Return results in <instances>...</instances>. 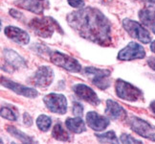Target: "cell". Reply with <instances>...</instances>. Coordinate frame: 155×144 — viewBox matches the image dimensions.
I'll list each match as a JSON object with an SVG mask.
<instances>
[{
  "label": "cell",
  "mask_w": 155,
  "mask_h": 144,
  "mask_svg": "<svg viewBox=\"0 0 155 144\" xmlns=\"http://www.w3.org/2000/svg\"><path fill=\"white\" fill-rule=\"evenodd\" d=\"M41 0H16L14 4L20 9L26 10L37 15H42L44 12L43 4Z\"/></svg>",
  "instance_id": "17"
},
{
  "label": "cell",
  "mask_w": 155,
  "mask_h": 144,
  "mask_svg": "<svg viewBox=\"0 0 155 144\" xmlns=\"http://www.w3.org/2000/svg\"><path fill=\"white\" fill-rule=\"evenodd\" d=\"M23 120H24V124L26 126H32V124H33V119H32L31 115H30L29 113L25 112L24 115H23Z\"/></svg>",
  "instance_id": "29"
},
{
  "label": "cell",
  "mask_w": 155,
  "mask_h": 144,
  "mask_svg": "<svg viewBox=\"0 0 155 144\" xmlns=\"http://www.w3.org/2000/svg\"><path fill=\"white\" fill-rule=\"evenodd\" d=\"M147 2H150V3H152V4H155V0H147Z\"/></svg>",
  "instance_id": "34"
},
{
  "label": "cell",
  "mask_w": 155,
  "mask_h": 144,
  "mask_svg": "<svg viewBox=\"0 0 155 144\" xmlns=\"http://www.w3.org/2000/svg\"><path fill=\"white\" fill-rule=\"evenodd\" d=\"M46 108L58 115H64L67 111V99L63 94L50 93L43 98Z\"/></svg>",
  "instance_id": "9"
},
{
  "label": "cell",
  "mask_w": 155,
  "mask_h": 144,
  "mask_svg": "<svg viewBox=\"0 0 155 144\" xmlns=\"http://www.w3.org/2000/svg\"><path fill=\"white\" fill-rule=\"evenodd\" d=\"M123 27L130 37L138 39L142 43L147 44L151 41V36L150 32L139 22L129 19H124L123 20Z\"/></svg>",
  "instance_id": "5"
},
{
  "label": "cell",
  "mask_w": 155,
  "mask_h": 144,
  "mask_svg": "<svg viewBox=\"0 0 155 144\" xmlns=\"http://www.w3.org/2000/svg\"><path fill=\"white\" fill-rule=\"evenodd\" d=\"M83 72H84V75L88 77V79L91 80L93 85L102 89V91L108 88L111 85L109 79L111 73L110 70L87 67L83 69Z\"/></svg>",
  "instance_id": "4"
},
{
  "label": "cell",
  "mask_w": 155,
  "mask_h": 144,
  "mask_svg": "<svg viewBox=\"0 0 155 144\" xmlns=\"http://www.w3.org/2000/svg\"><path fill=\"white\" fill-rule=\"evenodd\" d=\"M1 85L5 87L11 89V91H13L16 94L22 95L27 98H35L38 95V92L37 89L20 85V84H17L14 81H11V80L7 79V78H4V77H1Z\"/></svg>",
  "instance_id": "11"
},
{
  "label": "cell",
  "mask_w": 155,
  "mask_h": 144,
  "mask_svg": "<svg viewBox=\"0 0 155 144\" xmlns=\"http://www.w3.org/2000/svg\"><path fill=\"white\" fill-rule=\"evenodd\" d=\"M8 133H10L13 136H15V139H17L18 140H20L22 143H34L35 140L32 139L31 136L27 135L26 134H24L23 132L19 131L18 129H16L14 126H7L6 128Z\"/></svg>",
  "instance_id": "20"
},
{
  "label": "cell",
  "mask_w": 155,
  "mask_h": 144,
  "mask_svg": "<svg viewBox=\"0 0 155 144\" xmlns=\"http://www.w3.org/2000/svg\"><path fill=\"white\" fill-rule=\"evenodd\" d=\"M86 122L87 125L92 130L101 132L104 131L105 128L108 127L109 120L108 118L104 117V115H101L96 111H88L86 115Z\"/></svg>",
  "instance_id": "14"
},
{
  "label": "cell",
  "mask_w": 155,
  "mask_h": 144,
  "mask_svg": "<svg viewBox=\"0 0 155 144\" xmlns=\"http://www.w3.org/2000/svg\"><path fill=\"white\" fill-rule=\"evenodd\" d=\"M54 77H55L54 70L50 67L43 65L38 67V69L29 79V82L37 87H47L52 84Z\"/></svg>",
  "instance_id": "8"
},
{
  "label": "cell",
  "mask_w": 155,
  "mask_h": 144,
  "mask_svg": "<svg viewBox=\"0 0 155 144\" xmlns=\"http://www.w3.org/2000/svg\"><path fill=\"white\" fill-rule=\"evenodd\" d=\"M150 50H151L153 53H155V40H153L152 43H150Z\"/></svg>",
  "instance_id": "33"
},
{
  "label": "cell",
  "mask_w": 155,
  "mask_h": 144,
  "mask_svg": "<svg viewBox=\"0 0 155 144\" xmlns=\"http://www.w3.org/2000/svg\"><path fill=\"white\" fill-rule=\"evenodd\" d=\"M146 57L145 48L141 44L131 41L126 47L118 53V60L121 61H132V60H140Z\"/></svg>",
  "instance_id": "10"
},
{
  "label": "cell",
  "mask_w": 155,
  "mask_h": 144,
  "mask_svg": "<svg viewBox=\"0 0 155 144\" xmlns=\"http://www.w3.org/2000/svg\"><path fill=\"white\" fill-rule=\"evenodd\" d=\"M147 64L150 65V67L155 70V57H150L147 60Z\"/></svg>",
  "instance_id": "30"
},
{
  "label": "cell",
  "mask_w": 155,
  "mask_h": 144,
  "mask_svg": "<svg viewBox=\"0 0 155 144\" xmlns=\"http://www.w3.org/2000/svg\"><path fill=\"white\" fill-rule=\"evenodd\" d=\"M51 124H52V119L48 115H40L37 118V126L41 132L49 131V129L51 127Z\"/></svg>",
  "instance_id": "22"
},
{
  "label": "cell",
  "mask_w": 155,
  "mask_h": 144,
  "mask_svg": "<svg viewBox=\"0 0 155 144\" xmlns=\"http://www.w3.org/2000/svg\"><path fill=\"white\" fill-rule=\"evenodd\" d=\"M115 91L119 98L128 102H137L143 99V91L130 83L118 79L115 83Z\"/></svg>",
  "instance_id": "3"
},
{
  "label": "cell",
  "mask_w": 155,
  "mask_h": 144,
  "mask_svg": "<svg viewBox=\"0 0 155 144\" xmlns=\"http://www.w3.org/2000/svg\"><path fill=\"white\" fill-rule=\"evenodd\" d=\"M150 111L153 112V115H155V101H152L151 103H150Z\"/></svg>",
  "instance_id": "31"
},
{
  "label": "cell",
  "mask_w": 155,
  "mask_h": 144,
  "mask_svg": "<svg viewBox=\"0 0 155 144\" xmlns=\"http://www.w3.org/2000/svg\"><path fill=\"white\" fill-rule=\"evenodd\" d=\"M139 19L146 26H150L155 21V6L147 5L139 11Z\"/></svg>",
  "instance_id": "18"
},
{
  "label": "cell",
  "mask_w": 155,
  "mask_h": 144,
  "mask_svg": "<svg viewBox=\"0 0 155 144\" xmlns=\"http://www.w3.org/2000/svg\"><path fill=\"white\" fill-rule=\"evenodd\" d=\"M82 111H83V107L78 103V102H74L73 104V113L76 116H82Z\"/></svg>",
  "instance_id": "27"
},
{
  "label": "cell",
  "mask_w": 155,
  "mask_h": 144,
  "mask_svg": "<svg viewBox=\"0 0 155 144\" xmlns=\"http://www.w3.org/2000/svg\"><path fill=\"white\" fill-rule=\"evenodd\" d=\"M4 34L8 39L21 45H26L30 41V36L28 35V33L24 31V30H22L18 27H15V26L10 25V26L5 27Z\"/></svg>",
  "instance_id": "13"
},
{
  "label": "cell",
  "mask_w": 155,
  "mask_h": 144,
  "mask_svg": "<svg viewBox=\"0 0 155 144\" xmlns=\"http://www.w3.org/2000/svg\"><path fill=\"white\" fill-rule=\"evenodd\" d=\"M0 115H1V116L5 119L7 120H11V121H16L17 120V115L16 113L12 110L10 109V108H1V112H0Z\"/></svg>",
  "instance_id": "24"
},
{
  "label": "cell",
  "mask_w": 155,
  "mask_h": 144,
  "mask_svg": "<svg viewBox=\"0 0 155 144\" xmlns=\"http://www.w3.org/2000/svg\"><path fill=\"white\" fill-rule=\"evenodd\" d=\"M29 27L35 35L45 39L52 37L55 31L63 34L61 25L51 16L33 19L29 23Z\"/></svg>",
  "instance_id": "2"
},
{
  "label": "cell",
  "mask_w": 155,
  "mask_h": 144,
  "mask_svg": "<svg viewBox=\"0 0 155 144\" xmlns=\"http://www.w3.org/2000/svg\"><path fill=\"white\" fill-rule=\"evenodd\" d=\"M52 136L58 141H68L69 135L61 123H57L52 130Z\"/></svg>",
  "instance_id": "21"
},
{
  "label": "cell",
  "mask_w": 155,
  "mask_h": 144,
  "mask_svg": "<svg viewBox=\"0 0 155 144\" xmlns=\"http://www.w3.org/2000/svg\"><path fill=\"white\" fill-rule=\"evenodd\" d=\"M9 14H10L11 16H13V17H15V19H22V17H23V15L21 13H19L18 11L15 10V9H10Z\"/></svg>",
  "instance_id": "28"
},
{
  "label": "cell",
  "mask_w": 155,
  "mask_h": 144,
  "mask_svg": "<svg viewBox=\"0 0 155 144\" xmlns=\"http://www.w3.org/2000/svg\"><path fill=\"white\" fill-rule=\"evenodd\" d=\"M50 60L54 64L67 71L77 73L81 70V65L76 59L59 51H52L50 53Z\"/></svg>",
  "instance_id": "6"
},
{
  "label": "cell",
  "mask_w": 155,
  "mask_h": 144,
  "mask_svg": "<svg viewBox=\"0 0 155 144\" xmlns=\"http://www.w3.org/2000/svg\"><path fill=\"white\" fill-rule=\"evenodd\" d=\"M73 91L77 96L87 103H90L93 106H98L101 103V100L98 97L97 93L95 92L91 87L84 85V84H77L73 86Z\"/></svg>",
  "instance_id": "12"
},
{
  "label": "cell",
  "mask_w": 155,
  "mask_h": 144,
  "mask_svg": "<svg viewBox=\"0 0 155 144\" xmlns=\"http://www.w3.org/2000/svg\"><path fill=\"white\" fill-rule=\"evenodd\" d=\"M148 27L150 28V30H151V31H152V33H153V34H155V21H154L153 23H151L150 25L148 26Z\"/></svg>",
  "instance_id": "32"
},
{
  "label": "cell",
  "mask_w": 155,
  "mask_h": 144,
  "mask_svg": "<svg viewBox=\"0 0 155 144\" xmlns=\"http://www.w3.org/2000/svg\"><path fill=\"white\" fill-rule=\"evenodd\" d=\"M103 2H104V3H108V2H111L112 0H102Z\"/></svg>",
  "instance_id": "35"
},
{
  "label": "cell",
  "mask_w": 155,
  "mask_h": 144,
  "mask_svg": "<svg viewBox=\"0 0 155 144\" xmlns=\"http://www.w3.org/2000/svg\"><path fill=\"white\" fill-rule=\"evenodd\" d=\"M3 55L6 63L13 69L25 68L27 67V63L25 60L13 49H4Z\"/></svg>",
  "instance_id": "15"
},
{
  "label": "cell",
  "mask_w": 155,
  "mask_h": 144,
  "mask_svg": "<svg viewBox=\"0 0 155 144\" xmlns=\"http://www.w3.org/2000/svg\"><path fill=\"white\" fill-rule=\"evenodd\" d=\"M105 115L111 119H126L127 118V111L124 108L118 104L116 101L108 99L106 101V108H105Z\"/></svg>",
  "instance_id": "16"
},
{
  "label": "cell",
  "mask_w": 155,
  "mask_h": 144,
  "mask_svg": "<svg viewBox=\"0 0 155 144\" xmlns=\"http://www.w3.org/2000/svg\"><path fill=\"white\" fill-rule=\"evenodd\" d=\"M96 137L101 142H104V143H118L119 142L118 137L113 131L106 132L104 134H97Z\"/></svg>",
  "instance_id": "23"
},
{
  "label": "cell",
  "mask_w": 155,
  "mask_h": 144,
  "mask_svg": "<svg viewBox=\"0 0 155 144\" xmlns=\"http://www.w3.org/2000/svg\"><path fill=\"white\" fill-rule=\"evenodd\" d=\"M120 141L122 143H131V144H133V143H142L141 140H138V139H134V137H132L130 135H127V134H123L121 136H120Z\"/></svg>",
  "instance_id": "25"
},
{
  "label": "cell",
  "mask_w": 155,
  "mask_h": 144,
  "mask_svg": "<svg viewBox=\"0 0 155 144\" xmlns=\"http://www.w3.org/2000/svg\"><path fill=\"white\" fill-rule=\"evenodd\" d=\"M68 4L71 7L76 8V9H81L84 7V0H67Z\"/></svg>",
  "instance_id": "26"
},
{
  "label": "cell",
  "mask_w": 155,
  "mask_h": 144,
  "mask_svg": "<svg viewBox=\"0 0 155 144\" xmlns=\"http://www.w3.org/2000/svg\"><path fill=\"white\" fill-rule=\"evenodd\" d=\"M65 125L69 131L75 134H81L86 131L84 121L81 119V116H77L75 118H67L65 121Z\"/></svg>",
  "instance_id": "19"
},
{
  "label": "cell",
  "mask_w": 155,
  "mask_h": 144,
  "mask_svg": "<svg viewBox=\"0 0 155 144\" xmlns=\"http://www.w3.org/2000/svg\"><path fill=\"white\" fill-rule=\"evenodd\" d=\"M66 20L80 37L102 46L111 44V22L99 9L83 7L68 14Z\"/></svg>",
  "instance_id": "1"
},
{
  "label": "cell",
  "mask_w": 155,
  "mask_h": 144,
  "mask_svg": "<svg viewBox=\"0 0 155 144\" xmlns=\"http://www.w3.org/2000/svg\"><path fill=\"white\" fill-rule=\"evenodd\" d=\"M128 124L131 130L135 132L137 135L155 141V126L137 116H131L129 118Z\"/></svg>",
  "instance_id": "7"
}]
</instances>
